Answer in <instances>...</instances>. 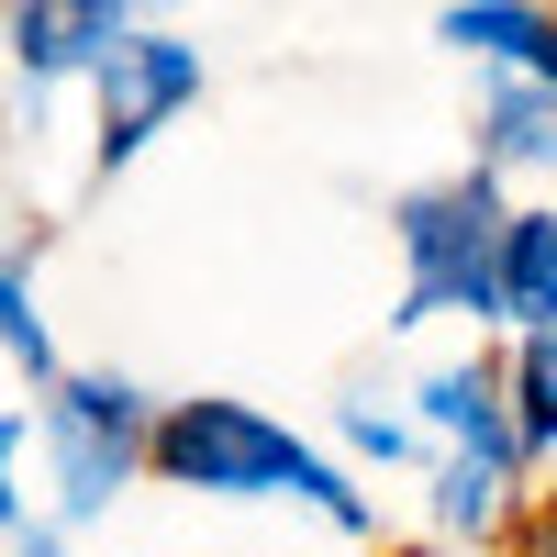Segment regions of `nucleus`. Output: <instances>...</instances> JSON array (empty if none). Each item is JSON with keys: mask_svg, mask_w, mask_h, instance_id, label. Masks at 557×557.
<instances>
[{"mask_svg": "<svg viewBox=\"0 0 557 557\" xmlns=\"http://www.w3.org/2000/svg\"><path fill=\"white\" fill-rule=\"evenodd\" d=\"M146 469L168 491H201V502H312L335 535H368V491L335 469L323 446H301L290 424H268L257 401H168L157 412V457Z\"/></svg>", "mask_w": 557, "mask_h": 557, "instance_id": "f257e3e1", "label": "nucleus"}, {"mask_svg": "<svg viewBox=\"0 0 557 557\" xmlns=\"http://www.w3.org/2000/svg\"><path fill=\"white\" fill-rule=\"evenodd\" d=\"M34 435H45V469H57V524L78 535V524H101L123 502V480L157 457V412H146L134 380L101 368V380H57V391H45Z\"/></svg>", "mask_w": 557, "mask_h": 557, "instance_id": "f03ea898", "label": "nucleus"}, {"mask_svg": "<svg viewBox=\"0 0 557 557\" xmlns=\"http://www.w3.org/2000/svg\"><path fill=\"white\" fill-rule=\"evenodd\" d=\"M502 235L513 212L491 201V178H446V190L401 201V312L391 323H435V312H502Z\"/></svg>", "mask_w": 557, "mask_h": 557, "instance_id": "7ed1b4c3", "label": "nucleus"}, {"mask_svg": "<svg viewBox=\"0 0 557 557\" xmlns=\"http://www.w3.org/2000/svg\"><path fill=\"white\" fill-rule=\"evenodd\" d=\"M190 101H201V45H178V34H123L112 57H101V168L146 157L157 123L190 112Z\"/></svg>", "mask_w": 557, "mask_h": 557, "instance_id": "20e7f679", "label": "nucleus"}, {"mask_svg": "<svg viewBox=\"0 0 557 557\" xmlns=\"http://www.w3.org/2000/svg\"><path fill=\"white\" fill-rule=\"evenodd\" d=\"M412 424L424 435H446V457H513L524 469V435H513V380L502 368H435L424 380V401H412Z\"/></svg>", "mask_w": 557, "mask_h": 557, "instance_id": "39448f33", "label": "nucleus"}, {"mask_svg": "<svg viewBox=\"0 0 557 557\" xmlns=\"http://www.w3.org/2000/svg\"><path fill=\"white\" fill-rule=\"evenodd\" d=\"M134 0H12V57L34 78H67V67H101L112 45L134 34L123 23Z\"/></svg>", "mask_w": 557, "mask_h": 557, "instance_id": "423d86ee", "label": "nucleus"}, {"mask_svg": "<svg viewBox=\"0 0 557 557\" xmlns=\"http://www.w3.org/2000/svg\"><path fill=\"white\" fill-rule=\"evenodd\" d=\"M435 34L457 45V57H491V67L557 89V12H535V0H457Z\"/></svg>", "mask_w": 557, "mask_h": 557, "instance_id": "0eeeda50", "label": "nucleus"}, {"mask_svg": "<svg viewBox=\"0 0 557 557\" xmlns=\"http://www.w3.org/2000/svg\"><path fill=\"white\" fill-rule=\"evenodd\" d=\"M502 323L557 335V212H513L502 235Z\"/></svg>", "mask_w": 557, "mask_h": 557, "instance_id": "6e6552de", "label": "nucleus"}, {"mask_svg": "<svg viewBox=\"0 0 557 557\" xmlns=\"http://www.w3.org/2000/svg\"><path fill=\"white\" fill-rule=\"evenodd\" d=\"M435 524L446 535H502V524H513V457H446V469H435Z\"/></svg>", "mask_w": 557, "mask_h": 557, "instance_id": "1a4fd4ad", "label": "nucleus"}, {"mask_svg": "<svg viewBox=\"0 0 557 557\" xmlns=\"http://www.w3.org/2000/svg\"><path fill=\"white\" fill-rule=\"evenodd\" d=\"M491 157L502 168H557V89L546 78H502L491 89Z\"/></svg>", "mask_w": 557, "mask_h": 557, "instance_id": "9d476101", "label": "nucleus"}, {"mask_svg": "<svg viewBox=\"0 0 557 557\" xmlns=\"http://www.w3.org/2000/svg\"><path fill=\"white\" fill-rule=\"evenodd\" d=\"M513 380V435L524 457H557V335H524V357L502 368Z\"/></svg>", "mask_w": 557, "mask_h": 557, "instance_id": "9b49d317", "label": "nucleus"}, {"mask_svg": "<svg viewBox=\"0 0 557 557\" xmlns=\"http://www.w3.org/2000/svg\"><path fill=\"white\" fill-rule=\"evenodd\" d=\"M0 357H23V380L57 391V346H45V312H34V278L0 257Z\"/></svg>", "mask_w": 557, "mask_h": 557, "instance_id": "f8f14e48", "label": "nucleus"}, {"mask_svg": "<svg viewBox=\"0 0 557 557\" xmlns=\"http://www.w3.org/2000/svg\"><path fill=\"white\" fill-rule=\"evenodd\" d=\"M346 446L391 469V457H412V446H424V424H401V412H368V401H357V412H346Z\"/></svg>", "mask_w": 557, "mask_h": 557, "instance_id": "ddd939ff", "label": "nucleus"}, {"mask_svg": "<svg viewBox=\"0 0 557 557\" xmlns=\"http://www.w3.org/2000/svg\"><path fill=\"white\" fill-rule=\"evenodd\" d=\"M23 412H0V535H23Z\"/></svg>", "mask_w": 557, "mask_h": 557, "instance_id": "4468645a", "label": "nucleus"}, {"mask_svg": "<svg viewBox=\"0 0 557 557\" xmlns=\"http://www.w3.org/2000/svg\"><path fill=\"white\" fill-rule=\"evenodd\" d=\"M12 546H23V557H67V524H57V513H34V524H23Z\"/></svg>", "mask_w": 557, "mask_h": 557, "instance_id": "2eb2a0df", "label": "nucleus"}, {"mask_svg": "<svg viewBox=\"0 0 557 557\" xmlns=\"http://www.w3.org/2000/svg\"><path fill=\"white\" fill-rule=\"evenodd\" d=\"M524 557H557V513H535V524H524Z\"/></svg>", "mask_w": 557, "mask_h": 557, "instance_id": "dca6fc26", "label": "nucleus"}]
</instances>
